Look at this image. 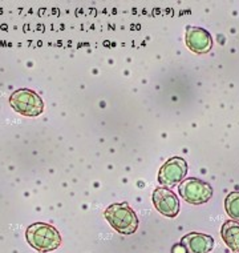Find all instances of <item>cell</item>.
Returning <instances> with one entry per match:
<instances>
[{"label":"cell","mask_w":239,"mask_h":253,"mask_svg":"<svg viewBox=\"0 0 239 253\" xmlns=\"http://www.w3.org/2000/svg\"><path fill=\"white\" fill-rule=\"evenodd\" d=\"M178 193L181 199L189 204L201 205L213 197V187L204 180L190 177L179 183Z\"/></svg>","instance_id":"cell-4"},{"label":"cell","mask_w":239,"mask_h":253,"mask_svg":"<svg viewBox=\"0 0 239 253\" xmlns=\"http://www.w3.org/2000/svg\"><path fill=\"white\" fill-rule=\"evenodd\" d=\"M214 243L211 236L200 232H190L181 239V244L187 253H210L214 248Z\"/></svg>","instance_id":"cell-8"},{"label":"cell","mask_w":239,"mask_h":253,"mask_svg":"<svg viewBox=\"0 0 239 253\" xmlns=\"http://www.w3.org/2000/svg\"><path fill=\"white\" fill-rule=\"evenodd\" d=\"M185 42L187 48L194 53H207L213 48V38L201 27H187Z\"/></svg>","instance_id":"cell-7"},{"label":"cell","mask_w":239,"mask_h":253,"mask_svg":"<svg viewBox=\"0 0 239 253\" xmlns=\"http://www.w3.org/2000/svg\"><path fill=\"white\" fill-rule=\"evenodd\" d=\"M9 104L18 114L27 118L40 116L44 111L43 99L35 91L28 88H22L13 92L9 96Z\"/></svg>","instance_id":"cell-3"},{"label":"cell","mask_w":239,"mask_h":253,"mask_svg":"<svg viewBox=\"0 0 239 253\" xmlns=\"http://www.w3.org/2000/svg\"><path fill=\"white\" fill-rule=\"evenodd\" d=\"M152 200L156 210L166 217H175L179 213L178 197L169 188L158 187L154 189Z\"/></svg>","instance_id":"cell-6"},{"label":"cell","mask_w":239,"mask_h":253,"mask_svg":"<svg viewBox=\"0 0 239 253\" xmlns=\"http://www.w3.org/2000/svg\"><path fill=\"white\" fill-rule=\"evenodd\" d=\"M27 243L39 253L52 252L61 245L63 240L56 228L47 223H34L27 228Z\"/></svg>","instance_id":"cell-1"},{"label":"cell","mask_w":239,"mask_h":253,"mask_svg":"<svg viewBox=\"0 0 239 253\" xmlns=\"http://www.w3.org/2000/svg\"><path fill=\"white\" fill-rule=\"evenodd\" d=\"M187 175V164L179 156L170 157L158 170V183L162 187L171 188L185 180Z\"/></svg>","instance_id":"cell-5"},{"label":"cell","mask_w":239,"mask_h":253,"mask_svg":"<svg viewBox=\"0 0 239 253\" xmlns=\"http://www.w3.org/2000/svg\"><path fill=\"white\" fill-rule=\"evenodd\" d=\"M104 216L110 227L121 235H133L138 229V217L128 203L109 205Z\"/></svg>","instance_id":"cell-2"},{"label":"cell","mask_w":239,"mask_h":253,"mask_svg":"<svg viewBox=\"0 0 239 253\" xmlns=\"http://www.w3.org/2000/svg\"><path fill=\"white\" fill-rule=\"evenodd\" d=\"M221 237L223 243L234 253H239V223L234 220L225 221L221 228Z\"/></svg>","instance_id":"cell-9"},{"label":"cell","mask_w":239,"mask_h":253,"mask_svg":"<svg viewBox=\"0 0 239 253\" xmlns=\"http://www.w3.org/2000/svg\"><path fill=\"white\" fill-rule=\"evenodd\" d=\"M171 253H187L185 247H183L181 243H177V244L173 245V248H171Z\"/></svg>","instance_id":"cell-11"},{"label":"cell","mask_w":239,"mask_h":253,"mask_svg":"<svg viewBox=\"0 0 239 253\" xmlns=\"http://www.w3.org/2000/svg\"><path fill=\"white\" fill-rule=\"evenodd\" d=\"M225 210L231 220L239 221V191L230 192L225 199Z\"/></svg>","instance_id":"cell-10"}]
</instances>
